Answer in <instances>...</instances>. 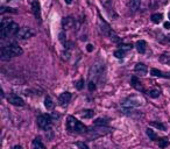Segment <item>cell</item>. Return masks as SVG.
Masks as SVG:
<instances>
[{
	"mask_svg": "<svg viewBox=\"0 0 170 149\" xmlns=\"http://www.w3.org/2000/svg\"><path fill=\"white\" fill-rule=\"evenodd\" d=\"M23 54V50L21 49V47H19L18 44L13 43L10 46H6L1 48V59L2 61H8L12 57H16V56H20Z\"/></svg>",
	"mask_w": 170,
	"mask_h": 149,
	"instance_id": "cell-1",
	"label": "cell"
},
{
	"mask_svg": "<svg viewBox=\"0 0 170 149\" xmlns=\"http://www.w3.org/2000/svg\"><path fill=\"white\" fill-rule=\"evenodd\" d=\"M67 128L71 133H85L87 131V127L84 123H82L71 115L68 117V119H67Z\"/></svg>",
	"mask_w": 170,
	"mask_h": 149,
	"instance_id": "cell-2",
	"label": "cell"
},
{
	"mask_svg": "<svg viewBox=\"0 0 170 149\" xmlns=\"http://www.w3.org/2000/svg\"><path fill=\"white\" fill-rule=\"evenodd\" d=\"M98 26H99V30H100L104 35H106V36H108L111 40H113V41H115V42H118V41H120V38H119V36H118L112 30V28L110 27V25L107 23L105 20H103L101 19L100 14H98Z\"/></svg>",
	"mask_w": 170,
	"mask_h": 149,
	"instance_id": "cell-3",
	"label": "cell"
},
{
	"mask_svg": "<svg viewBox=\"0 0 170 149\" xmlns=\"http://www.w3.org/2000/svg\"><path fill=\"white\" fill-rule=\"evenodd\" d=\"M142 103H144V99H142L141 97L132 96V97H128L127 99H126V100H125L121 104V106H122V108H123V110L132 112V110H133L134 107L140 106Z\"/></svg>",
	"mask_w": 170,
	"mask_h": 149,
	"instance_id": "cell-4",
	"label": "cell"
},
{
	"mask_svg": "<svg viewBox=\"0 0 170 149\" xmlns=\"http://www.w3.org/2000/svg\"><path fill=\"white\" fill-rule=\"evenodd\" d=\"M19 26L16 25L15 22H12L11 25L6 28H0V36L1 38H6L10 36H15L16 33L19 32Z\"/></svg>",
	"mask_w": 170,
	"mask_h": 149,
	"instance_id": "cell-5",
	"label": "cell"
},
{
	"mask_svg": "<svg viewBox=\"0 0 170 149\" xmlns=\"http://www.w3.org/2000/svg\"><path fill=\"white\" fill-rule=\"evenodd\" d=\"M51 121H53V118H51V115H49V114H41L36 119L37 126L40 128H42V129H46V131L50 128Z\"/></svg>",
	"mask_w": 170,
	"mask_h": 149,
	"instance_id": "cell-6",
	"label": "cell"
},
{
	"mask_svg": "<svg viewBox=\"0 0 170 149\" xmlns=\"http://www.w3.org/2000/svg\"><path fill=\"white\" fill-rule=\"evenodd\" d=\"M34 30H32L29 27H22L19 29V32L16 33L15 37H18L19 40H27V38H29V37L34 36Z\"/></svg>",
	"mask_w": 170,
	"mask_h": 149,
	"instance_id": "cell-7",
	"label": "cell"
},
{
	"mask_svg": "<svg viewBox=\"0 0 170 149\" xmlns=\"http://www.w3.org/2000/svg\"><path fill=\"white\" fill-rule=\"evenodd\" d=\"M103 70H104V64H95L92 68L90 69V72H89V77H90V80H93L96 78H98L99 76L103 72Z\"/></svg>",
	"mask_w": 170,
	"mask_h": 149,
	"instance_id": "cell-8",
	"label": "cell"
},
{
	"mask_svg": "<svg viewBox=\"0 0 170 149\" xmlns=\"http://www.w3.org/2000/svg\"><path fill=\"white\" fill-rule=\"evenodd\" d=\"M7 100H8L10 104L14 105V106H23L25 105L23 99L20 98L19 96H16V95H10V96L7 97Z\"/></svg>",
	"mask_w": 170,
	"mask_h": 149,
	"instance_id": "cell-9",
	"label": "cell"
},
{
	"mask_svg": "<svg viewBox=\"0 0 170 149\" xmlns=\"http://www.w3.org/2000/svg\"><path fill=\"white\" fill-rule=\"evenodd\" d=\"M32 11L34 13V16L36 18V20L41 22V6L37 0H34L32 2Z\"/></svg>",
	"mask_w": 170,
	"mask_h": 149,
	"instance_id": "cell-10",
	"label": "cell"
},
{
	"mask_svg": "<svg viewBox=\"0 0 170 149\" xmlns=\"http://www.w3.org/2000/svg\"><path fill=\"white\" fill-rule=\"evenodd\" d=\"M75 23L76 21L72 16H67V18H63V20H62V26L64 29H71L75 26Z\"/></svg>",
	"mask_w": 170,
	"mask_h": 149,
	"instance_id": "cell-11",
	"label": "cell"
},
{
	"mask_svg": "<svg viewBox=\"0 0 170 149\" xmlns=\"http://www.w3.org/2000/svg\"><path fill=\"white\" fill-rule=\"evenodd\" d=\"M71 100V93L70 92H63V93H61L59 97V105H67L69 101Z\"/></svg>",
	"mask_w": 170,
	"mask_h": 149,
	"instance_id": "cell-12",
	"label": "cell"
},
{
	"mask_svg": "<svg viewBox=\"0 0 170 149\" xmlns=\"http://www.w3.org/2000/svg\"><path fill=\"white\" fill-rule=\"evenodd\" d=\"M134 71L138 74H140V76H146L148 69H147V66L144 63H138L135 65V68H134Z\"/></svg>",
	"mask_w": 170,
	"mask_h": 149,
	"instance_id": "cell-13",
	"label": "cell"
},
{
	"mask_svg": "<svg viewBox=\"0 0 170 149\" xmlns=\"http://www.w3.org/2000/svg\"><path fill=\"white\" fill-rule=\"evenodd\" d=\"M136 49H138V51L140 54L146 53V50H147V43H146V41H144V40L138 41L136 42Z\"/></svg>",
	"mask_w": 170,
	"mask_h": 149,
	"instance_id": "cell-14",
	"label": "cell"
},
{
	"mask_svg": "<svg viewBox=\"0 0 170 149\" xmlns=\"http://www.w3.org/2000/svg\"><path fill=\"white\" fill-rule=\"evenodd\" d=\"M131 83H132V86H133L135 90L138 91H144V87H142V85H141V83H140V80L135 77V76H133L132 78H131Z\"/></svg>",
	"mask_w": 170,
	"mask_h": 149,
	"instance_id": "cell-15",
	"label": "cell"
},
{
	"mask_svg": "<svg viewBox=\"0 0 170 149\" xmlns=\"http://www.w3.org/2000/svg\"><path fill=\"white\" fill-rule=\"evenodd\" d=\"M150 74L154 77H163V78H170V74H164L162 71H160L157 69H152L150 70Z\"/></svg>",
	"mask_w": 170,
	"mask_h": 149,
	"instance_id": "cell-16",
	"label": "cell"
},
{
	"mask_svg": "<svg viewBox=\"0 0 170 149\" xmlns=\"http://www.w3.org/2000/svg\"><path fill=\"white\" fill-rule=\"evenodd\" d=\"M140 4H141V0H131L129 1V8L131 11H138L139 7H140Z\"/></svg>",
	"mask_w": 170,
	"mask_h": 149,
	"instance_id": "cell-17",
	"label": "cell"
},
{
	"mask_svg": "<svg viewBox=\"0 0 170 149\" xmlns=\"http://www.w3.org/2000/svg\"><path fill=\"white\" fill-rule=\"evenodd\" d=\"M146 133H147V135L149 136V140H152V141H159V136H157V134L155 133L153 129L147 128V129H146Z\"/></svg>",
	"mask_w": 170,
	"mask_h": 149,
	"instance_id": "cell-18",
	"label": "cell"
},
{
	"mask_svg": "<svg viewBox=\"0 0 170 149\" xmlns=\"http://www.w3.org/2000/svg\"><path fill=\"white\" fill-rule=\"evenodd\" d=\"M44 106H46L47 110H53L54 108V101L49 96H47L46 99H44Z\"/></svg>",
	"mask_w": 170,
	"mask_h": 149,
	"instance_id": "cell-19",
	"label": "cell"
},
{
	"mask_svg": "<svg viewBox=\"0 0 170 149\" xmlns=\"http://www.w3.org/2000/svg\"><path fill=\"white\" fill-rule=\"evenodd\" d=\"M82 117L85 118V119H90L95 115V112L92 111V110H84V111H82Z\"/></svg>",
	"mask_w": 170,
	"mask_h": 149,
	"instance_id": "cell-20",
	"label": "cell"
},
{
	"mask_svg": "<svg viewBox=\"0 0 170 149\" xmlns=\"http://www.w3.org/2000/svg\"><path fill=\"white\" fill-rule=\"evenodd\" d=\"M150 125H152L153 127L160 129V131H165V129H167V126H165L164 123H157V121H152V123H150Z\"/></svg>",
	"mask_w": 170,
	"mask_h": 149,
	"instance_id": "cell-21",
	"label": "cell"
},
{
	"mask_svg": "<svg viewBox=\"0 0 170 149\" xmlns=\"http://www.w3.org/2000/svg\"><path fill=\"white\" fill-rule=\"evenodd\" d=\"M147 95H148L150 98H157V97H160L161 92H160V90H157V89H152V90H149L148 92H147Z\"/></svg>",
	"mask_w": 170,
	"mask_h": 149,
	"instance_id": "cell-22",
	"label": "cell"
},
{
	"mask_svg": "<svg viewBox=\"0 0 170 149\" xmlns=\"http://www.w3.org/2000/svg\"><path fill=\"white\" fill-rule=\"evenodd\" d=\"M160 61L162 63H170V53H164L160 56Z\"/></svg>",
	"mask_w": 170,
	"mask_h": 149,
	"instance_id": "cell-23",
	"label": "cell"
},
{
	"mask_svg": "<svg viewBox=\"0 0 170 149\" xmlns=\"http://www.w3.org/2000/svg\"><path fill=\"white\" fill-rule=\"evenodd\" d=\"M162 19H163V15L162 14H159V13L152 15V21L154 22V23H160V22L162 21Z\"/></svg>",
	"mask_w": 170,
	"mask_h": 149,
	"instance_id": "cell-24",
	"label": "cell"
},
{
	"mask_svg": "<svg viewBox=\"0 0 170 149\" xmlns=\"http://www.w3.org/2000/svg\"><path fill=\"white\" fill-rule=\"evenodd\" d=\"M59 42L63 44L64 47H65V44H67V35H65V32H61L59 34Z\"/></svg>",
	"mask_w": 170,
	"mask_h": 149,
	"instance_id": "cell-25",
	"label": "cell"
},
{
	"mask_svg": "<svg viewBox=\"0 0 170 149\" xmlns=\"http://www.w3.org/2000/svg\"><path fill=\"white\" fill-rule=\"evenodd\" d=\"M33 146H35V147H40L41 149H44V144L42 143V141H41V139L40 138L34 139V141H33Z\"/></svg>",
	"mask_w": 170,
	"mask_h": 149,
	"instance_id": "cell-26",
	"label": "cell"
},
{
	"mask_svg": "<svg viewBox=\"0 0 170 149\" xmlns=\"http://www.w3.org/2000/svg\"><path fill=\"white\" fill-rule=\"evenodd\" d=\"M114 56L117 57V58H123L125 56H126V51H123L121 49H118L114 51Z\"/></svg>",
	"mask_w": 170,
	"mask_h": 149,
	"instance_id": "cell-27",
	"label": "cell"
},
{
	"mask_svg": "<svg viewBox=\"0 0 170 149\" xmlns=\"http://www.w3.org/2000/svg\"><path fill=\"white\" fill-rule=\"evenodd\" d=\"M95 125L96 126H107V121L105 119H97L96 121H95Z\"/></svg>",
	"mask_w": 170,
	"mask_h": 149,
	"instance_id": "cell-28",
	"label": "cell"
},
{
	"mask_svg": "<svg viewBox=\"0 0 170 149\" xmlns=\"http://www.w3.org/2000/svg\"><path fill=\"white\" fill-rule=\"evenodd\" d=\"M168 143H169V142H168V140H167V139H159V146L160 147H161V148H165V147H167V146H168Z\"/></svg>",
	"mask_w": 170,
	"mask_h": 149,
	"instance_id": "cell-29",
	"label": "cell"
},
{
	"mask_svg": "<svg viewBox=\"0 0 170 149\" xmlns=\"http://www.w3.org/2000/svg\"><path fill=\"white\" fill-rule=\"evenodd\" d=\"M132 48H133V46H132V44H121V46H120V49H121V50H123V51L132 50Z\"/></svg>",
	"mask_w": 170,
	"mask_h": 149,
	"instance_id": "cell-30",
	"label": "cell"
},
{
	"mask_svg": "<svg viewBox=\"0 0 170 149\" xmlns=\"http://www.w3.org/2000/svg\"><path fill=\"white\" fill-rule=\"evenodd\" d=\"M84 87V79H79L76 83V89L77 90H82Z\"/></svg>",
	"mask_w": 170,
	"mask_h": 149,
	"instance_id": "cell-31",
	"label": "cell"
},
{
	"mask_svg": "<svg viewBox=\"0 0 170 149\" xmlns=\"http://www.w3.org/2000/svg\"><path fill=\"white\" fill-rule=\"evenodd\" d=\"M6 12H12V13H16V11L14 10V8H8V7H2V8H1V11H0V13H1V14H4V13H6Z\"/></svg>",
	"mask_w": 170,
	"mask_h": 149,
	"instance_id": "cell-32",
	"label": "cell"
},
{
	"mask_svg": "<svg viewBox=\"0 0 170 149\" xmlns=\"http://www.w3.org/2000/svg\"><path fill=\"white\" fill-rule=\"evenodd\" d=\"M87 86H89V90L92 92V91L96 90V82H93V80H90L89 82V84H87Z\"/></svg>",
	"mask_w": 170,
	"mask_h": 149,
	"instance_id": "cell-33",
	"label": "cell"
},
{
	"mask_svg": "<svg viewBox=\"0 0 170 149\" xmlns=\"http://www.w3.org/2000/svg\"><path fill=\"white\" fill-rule=\"evenodd\" d=\"M76 146L78 147L79 149H89V147H87V144L84 143V142H80V141H78V142H76Z\"/></svg>",
	"mask_w": 170,
	"mask_h": 149,
	"instance_id": "cell-34",
	"label": "cell"
},
{
	"mask_svg": "<svg viewBox=\"0 0 170 149\" xmlns=\"http://www.w3.org/2000/svg\"><path fill=\"white\" fill-rule=\"evenodd\" d=\"M62 55H63V59L68 61V59L70 58V50H69V49H67L65 51H63V54H62Z\"/></svg>",
	"mask_w": 170,
	"mask_h": 149,
	"instance_id": "cell-35",
	"label": "cell"
},
{
	"mask_svg": "<svg viewBox=\"0 0 170 149\" xmlns=\"http://www.w3.org/2000/svg\"><path fill=\"white\" fill-rule=\"evenodd\" d=\"M86 50H87L89 53H91V51L93 50V46H92V44H87V47H86Z\"/></svg>",
	"mask_w": 170,
	"mask_h": 149,
	"instance_id": "cell-36",
	"label": "cell"
},
{
	"mask_svg": "<svg viewBox=\"0 0 170 149\" xmlns=\"http://www.w3.org/2000/svg\"><path fill=\"white\" fill-rule=\"evenodd\" d=\"M164 28L165 29H170V22H164Z\"/></svg>",
	"mask_w": 170,
	"mask_h": 149,
	"instance_id": "cell-37",
	"label": "cell"
},
{
	"mask_svg": "<svg viewBox=\"0 0 170 149\" xmlns=\"http://www.w3.org/2000/svg\"><path fill=\"white\" fill-rule=\"evenodd\" d=\"M12 149H23V148H22L21 146H19V144H16V146H14V147H13V148H12Z\"/></svg>",
	"mask_w": 170,
	"mask_h": 149,
	"instance_id": "cell-38",
	"label": "cell"
},
{
	"mask_svg": "<svg viewBox=\"0 0 170 149\" xmlns=\"http://www.w3.org/2000/svg\"><path fill=\"white\" fill-rule=\"evenodd\" d=\"M65 2H67V4H68V5H70V4H71V2H72V0H65Z\"/></svg>",
	"mask_w": 170,
	"mask_h": 149,
	"instance_id": "cell-39",
	"label": "cell"
},
{
	"mask_svg": "<svg viewBox=\"0 0 170 149\" xmlns=\"http://www.w3.org/2000/svg\"><path fill=\"white\" fill-rule=\"evenodd\" d=\"M33 149H41L40 147H35V146H33Z\"/></svg>",
	"mask_w": 170,
	"mask_h": 149,
	"instance_id": "cell-40",
	"label": "cell"
},
{
	"mask_svg": "<svg viewBox=\"0 0 170 149\" xmlns=\"http://www.w3.org/2000/svg\"><path fill=\"white\" fill-rule=\"evenodd\" d=\"M169 18H170V14H169Z\"/></svg>",
	"mask_w": 170,
	"mask_h": 149,
	"instance_id": "cell-41",
	"label": "cell"
}]
</instances>
